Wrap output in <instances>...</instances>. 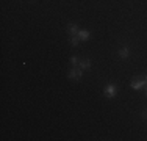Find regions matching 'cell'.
Returning <instances> with one entry per match:
<instances>
[{"mask_svg":"<svg viewBox=\"0 0 147 141\" xmlns=\"http://www.w3.org/2000/svg\"><path fill=\"white\" fill-rule=\"evenodd\" d=\"M82 75H83V69L82 68H74L69 70V79H72V80H80L82 79Z\"/></svg>","mask_w":147,"mask_h":141,"instance_id":"1","label":"cell"},{"mask_svg":"<svg viewBox=\"0 0 147 141\" xmlns=\"http://www.w3.org/2000/svg\"><path fill=\"white\" fill-rule=\"evenodd\" d=\"M116 91H117V88L114 86V85H107V86H105V94H107L108 97H114L116 96Z\"/></svg>","mask_w":147,"mask_h":141,"instance_id":"2","label":"cell"},{"mask_svg":"<svg viewBox=\"0 0 147 141\" xmlns=\"http://www.w3.org/2000/svg\"><path fill=\"white\" fill-rule=\"evenodd\" d=\"M67 31L71 36H78V28H77V25H74V24H69L67 25Z\"/></svg>","mask_w":147,"mask_h":141,"instance_id":"3","label":"cell"},{"mask_svg":"<svg viewBox=\"0 0 147 141\" xmlns=\"http://www.w3.org/2000/svg\"><path fill=\"white\" fill-rule=\"evenodd\" d=\"M146 86V80H136V82H131V88L135 89H141V88Z\"/></svg>","mask_w":147,"mask_h":141,"instance_id":"4","label":"cell"},{"mask_svg":"<svg viewBox=\"0 0 147 141\" xmlns=\"http://www.w3.org/2000/svg\"><path fill=\"white\" fill-rule=\"evenodd\" d=\"M78 38H80V41H88L89 39V31H86V30L78 31Z\"/></svg>","mask_w":147,"mask_h":141,"instance_id":"5","label":"cell"},{"mask_svg":"<svg viewBox=\"0 0 147 141\" xmlns=\"http://www.w3.org/2000/svg\"><path fill=\"white\" fill-rule=\"evenodd\" d=\"M80 68L82 69H89L91 68V61L89 60H82V61H80Z\"/></svg>","mask_w":147,"mask_h":141,"instance_id":"6","label":"cell"},{"mask_svg":"<svg viewBox=\"0 0 147 141\" xmlns=\"http://www.w3.org/2000/svg\"><path fill=\"white\" fill-rule=\"evenodd\" d=\"M69 42H71V44L74 45V47H75V45H78L80 38H78V36H71V38H69Z\"/></svg>","mask_w":147,"mask_h":141,"instance_id":"7","label":"cell"},{"mask_svg":"<svg viewBox=\"0 0 147 141\" xmlns=\"http://www.w3.org/2000/svg\"><path fill=\"white\" fill-rule=\"evenodd\" d=\"M119 55H121V58H127V56H128V49L127 47H122L121 50H119Z\"/></svg>","mask_w":147,"mask_h":141,"instance_id":"8","label":"cell"},{"mask_svg":"<svg viewBox=\"0 0 147 141\" xmlns=\"http://www.w3.org/2000/svg\"><path fill=\"white\" fill-rule=\"evenodd\" d=\"M71 64H72V66H77V64H78V58H77V56H71Z\"/></svg>","mask_w":147,"mask_h":141,"instance_id":"9","label":"cell"},{"mask_svg":"<svg viewBox=\"0 0 147 141\" xmlns=\"http://www.w3.org/2000/svg\"><path fill=\"white\" fill-rule=\"evenodd\" d=\"M146 83H147V75H146Z\"/></svg>","mask_w":147,"mask_h":141,"instance_id":"10","label":"cell"},{"mask_svg":"<svg viewBox=\"0 0 147 141\" xmlns=\"http://www.w3.org/2000/svg\"><path fill=\"white\" fill-rule=\"evenodd\" d=\"M146 91H147V83H146Z\"/></svg>","mask_w":147,"mask_h":141,"instance_id":"11","label":"cell"}]
</instances>
